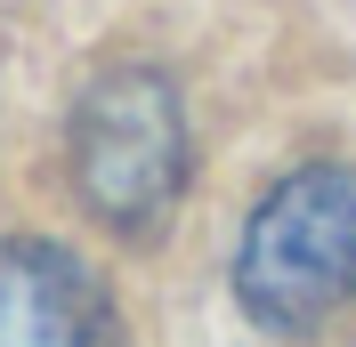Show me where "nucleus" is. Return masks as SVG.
I'll list each match as a JSON object with an SVG mask.
<instances>
[{
    "label": "nucleus",
    "mask_w": 356,
    "mask_h": 347,
    "mask_svg": "<svg viewBox=\"0 0 356 347\" xmlns=\"http://www.w3.org/2000/svg\"><path fill=\"white\" fill-rule=\"evenodd\" d=\"M0 347H122V315L73 251L0 242Z\"/></svg>",
    "instance_id": "obj_3"
},
{
    "label": "nucleus",
    "mask_w": 356,
    "mask_h": 347,
    "mask_svg": "<svg viewBox=\"0 0 356 347\" xmlns=\"http://www.w3.org/2000/svg\"><path fill=\"white\" fill-rule=\"evenodd\" d=\"M235 299L259 331H316L356 299V178L316 162L267 186L235 251Z\"/></svg>",
    "instance_id": "obj_1"
},
{
    "label": "nucleus",
    "mask_w": 356,
    "mask_h": 347,
    "mask_svg": "<svg viewBox=\"0 0 356 347\" xmlns=\"http://www.w3.org/2000/svg\"><path fill=\"white\" fill-rule=\"evenodd\" d=\"M73 186L122 235H146L170 218L186 186V105H178L170 73L113 65L89 81L73 113Z\"/></svg>",
    "instance_id": "obj_2"
}]
</instances>
